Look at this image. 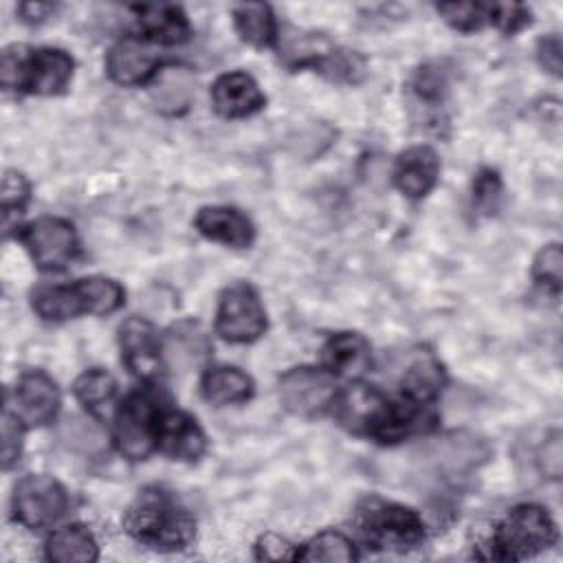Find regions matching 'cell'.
I'll return each mask as SVG.
<instances>
[{
  "mask_svg": "<svg viewBox=\"0 0 563 563\" xmlns=\"http://www.w3.org/2000/svg\"><path fill=\"white\" fill-rule=\"evenodd\" d=\"M123 523L136 541L156 550H183L196 532L191 515L161 488H143L130 504Z\"/></svg>",
  "mask_w": 563,
  "mask_h": 563,
  "instance_id": "cell-1",
  "label": "cell"
},
{
  "mask_svg": "<svg viewBox=\"0 0 563 563\" xmlns=\"http://www.w3.org/2000/svg\"><path fill=\"white\" fill-rule=\"evenodd\" d=\"M73 75V59L57 48H42L31 55L24 48L2 53L0 79L4 88H26L37 95H55L66 88Z\"/></svg>",
  "mask_w": 563,
  "mask_h": 563,
  "instance_id": "cell-2",
  "label": "cell"
},
{
  "mask_svg": "<svg viewBox=\"0 0 563 563\" xmlns=\"http://www.w3.org/2000/svg\"><path fill=\"white\" fill-rule=\"evenodd\" d=\"M363 532L380 548L409 550L424 539L422 519L405 506L369 497L358 506Z\"/></svg>",
  "mask_w": 563,
  "mask_h": 563,
  "instance_id": "cell-3",
  "label": "cell"
},
{
  "mask_svg": "<svg viewBox=\"0 0 563 563\" xmlns=\"http://www.w3.org/2000/svg\"><path fill=\"white\" fill-rule=\"evenodd\" d=\"M556 539L550 515L537 504L512 508L497 528L495 548L501 559H523L552 545Z\"/></svg>",
  "mask_w": 563,
  "mask_h": 563,
  "instance_id": "cell-4",
  "label": "cell"
},
{
  "mask_svg": "<svg viewBox=\"0 0 563 563\" xmlns=\"http://www.w3.org/2000/svg\"><path fill=\"white\" fill-rule=\"evenodd\" d=\"M64 488L48 475H26L13 490V515L26 528H44L66 510Z\"/></svg>",
  "mask_w": 563,
  "mask_h": 563,
  "instance_id": "cell-5",
  "label": "cell"
},
{
  "mask_svg": "<svg viewBox=\"0 0 563 563\" xmlns=\"http://www.w3.org/2000/svg\"><path fill=\"white\" fill-rule=\"evenodd\" d=\"M216 328L231 343H251L266 330V312L251 286L238 284L224 290Z\"/></svg>",
  "mask_w": 563,
  "mask_h": 563,
  "instance_id": "cell-6",
  "label": "cell"
},
{
  "mask_svg": "<svg viewBox=\"0 0 563 563\" xmlns=\"http://www.w3.org/2000/svg\"><path fill=\"white\" fill-rule=\"evenodd\" d=\"M156 411L154 402L145 394H132L125 398L117 413L114 438L119 451L130 460H143L156 440Z\"/></svg>",
  "mask_w": 563,
  "mask_h": 563,
  "instance_id": "cell-7",
  "label": "cell"
},
{
  "mask_svg": "<svg viewBox=\"0 0 563 563\" xmlns=\"http://www.w3.org/2000/svg\"><path fill=\"white\" fill-rule=\"evenodd\" d=\"M279 398L290 413L317 416L334 400V380L314 367H295L279 380Z\"/></svg>",
  "mask_w": 563,
  "mask_h": 563,
  "instance_id": "cell-8",
  "label": "cell"
},
{
  "mask_svg": "<svg viewBox=\"0 0 563 563\" xmlns=\"http://www.w3.org/2000/svg\"><path fill=\"white\" fill-rule=\"evenodd\" d=\"M35 264L46 271L64 268L77 253V238L73 227L59 218H40L22 233Z\"/></svg>",
  "mask_w": 563,
  "mask_h": 563,
  "instance_id": "cell-9",
  "label": "cell"
},
{
  "mask_svg": "<svg viewBox=\"0 0 563 563\" xmlns=\"http://www.w3.org/2000/svg\"><path fill=\"white\" fill-rule=\"evenodd\" d=\"M391 413L385 396L369 385H352L336 402L339 422L354 433H378Z\"/></svg>",
  "mask_w": 563,
  "mask_h": 563,
  "instance_id": "cell-10",
  "label": "cell"
},
{
  "mask_svg": "<svg viewBox=\"0 0 563 563\" xmlns=\"http://www.w3.org/2000/svg\"><path fill=\"white\" fill-rule=\"evenodd\" d=\"M490 455V446L466 431L449 433L429 446V462L444 475H466L473 468L482 466Z\"/></svg>",
  "mask_w": 563,
  "mask_h": 563,
  "instance_id": "cell-11",
  "label": "cell"
},
{
  "mask_svg": "<svg viewBox=\"0 0 563 563\" xmlns=\"http://www.w3.org/2000/svg\"><path fill=\"white\" fill-rule=\"evenodd\" d=\"M119 343L123 361L132 374L141 378H152L158 374L161 347L150 321L141 317H130L128 321H123L119 330Z\"/></svg>",
  "mask_w": 563,
  "mask_h": 563,
  "instance_id": "cell-12",
  "label": "cell"
},
{
  "mask_svg": "<svg viewBox=\"0 0 563 563\" xmlns=\"http://www.w3.org/2000/svg\"><path fill=\"white\" fill-rule=\"evenodd\" d=\"M209 350L211 345L207 332L194 321H180L172 325L163 341L165 363L178 374H187L198 367L207 358Z\"/></svg>",
  "mask_w": 563,
  "mask_h": 563,
  "instance_id": "cell-13",
  "label": "cell"
},
{
  "mask_svg": "<svg viewBox=\"0 0 563 563\" xmlns=\"http://www.w3.org/2000/svg\"><path fill=\"white\" fill-rule=\"evenodd\" d=\"M18 416L29 424H46L55 418L59 409V391L55 383L42 374H24L15 387Z\"/></svg>",
  "mask_w": 563,
  "mask_h": 563,
  "instance_id": "cell-14",
  "label": "cell"
},
{
  "mask_svg": "<svg viewBox=\"0 0 563 563\" xmlns=\"http://www.w3.org/2000/svg\"><path fill=\"white\" fill-rule=\"evenodd\" d=\"M158 64V55L145 42L125 37L108 53V75L123 86L145 81Z\"/></svg>",
  "mask_w": 563,
  "mask_h": 563,
  "instance_id": "cell-15",
  "label": "cell"
},
{
  "mask_svg": "<svg viewBox=\"0 0 563 563\" xmlns=\"http://www.w3.org/2000/svg\"><path fill=\"white\" fill-rule=\"evenodd\" d=\"M156 440L161 451L176 460H196L205 451V433L180 411H169L156 422Z\"/></svg>",
  "mask_w": 563,
  "mask_h": 563,
  "instance_id": "cell-16",
  "label": "cell"
},
{
  "mask_svg": "<svg viewBox=\"0 0 563 563\" xmlns=\"http://www.w3.org/2000/svg\"><path fill=\"white\" fill-rule=\"evenodd\" d=\"M211 99L216 110L229 119L253 114L264 106V95L246 73L222 75L211 88Z\"/></svg>",
  "mask_w": 563,
  "mask_h": 563,
  "instance_id": "cell-17",
  "label": "cell"
},
{
  "mask_svg": "<svg viewBox=\"0 0 563 563\" xmlns=\"http://www.w3.org/2000/svg\"><path fill=\"white\" fill-rule=\"evenodd\" d=\"M438 169L440 165H438L435 152L431 147L416 145L400 154L396 163L394 180L402 194H407L409 198H420L427 191H431V187L435 185Z\"/></svg>",
  "mask_w": 563,
  "mask_h": 563,
  "instance_id": "cell-18",
  "label": "cell"
},
{
  "mask_svg": "<svg viewBox=\"0 0 563 563\" xmlns=\"http://www.w3.org/2000/svg\"><path fill=\"white\" fill-rule=\"evenodd\" d=\"M196 227L202 235L224 242L235 249H244L253 242V224L238 209L205 207L196 216Z\"/></svg>",
  "mask_w": 563,
  "mask_h": 563,
  "instance_id": "cell-19",
  "label": "cell"
},
{
  "mask_svg": "<svg viewBox=\"0 0 563 563\" xmlns=\"http://www.w3.org/2000/svg\"><path fill=\"white\" fill-rule=\"evenodd\" d=\"M323 363L341 376H358L369 367V345L361 334L341 332L323 347Z\"/></svg>",
  "mask_w": 563,
  "mask_h": 563,
  "instance_id": "cell-20",
  "label": "cell"
},
{
  "mask_svg": "<svg viewBox=\"0 0 563 563\" xmlns=\"http://www.w3.org/2000/svg\"><path fill=\"white\" fill-rule=\"evenodd\" d=\"M46 556L57 563H88L97 559V543L84 526H64L51 534Z\"/></svg>",
  "mask_w": 563,
  "mask_h": 563,
  "instance_id": "cell-21",
  "label": "cell"
},
{
  "mask_svg": "<svg viewBox=\"0 0 563 563\" xmlns=\"http://www.w3.org/2000/svg\"><path fill=\"white\" fill-rule=\"evenodd\" d=\"M194 97V77L187 68H165L154 86H152V101L161 112L176 114L183 112Z\"/></svg>",
  "mask_w": 563,
  "mask_h": 563,
  "instance_id": "cell-22",
  "label": "cell"
},
{
  "mask_svg": "<svg viewBox=\"0 0 563 563\" xmlns=\"http://www.w3.org/2000/svg\"><path fill=\"white\" fill-rule=\"evenodd\" d=\"M141 26L147 35L163 44L183 42L189 35V24L185 13L174 4H150L139 9Z\"/></svg>",
  "mask_w": 563,
  "mask_h": 563,
  "instance_id": "cell-23",
  "label": "cell"
},
{
  "mask_svg": "<svg viewBox=\"0 0 563 563\" xmlns=\"http://www.w3.org/2000/svg\"><path fill=\"white\" fill-rule=\"evenodd\" d=\"M202 394L213 405L242 402L253 394L251 378L235 367H216L202 380Z\"/></svg>",
  "mask_w": 563,
  "mask_h": 563,
  "instance_id": "cell-24",
  "label": "cell"
},
{
  "mask_svg": "<svg viewBox=\"0 0 563 563\" xmlns=\"http://www.w3.org/2000/svg\"><path fill=\"white\" fill-rule=\"evenodd\" d=\"M33 310L46 321H64L86 312L77 286H42L33 292Z\"/></svg>",
  "mask_w": 563,
  "mask_h": 563,
  "instance_id": "cell-25",
  "label": "cell"
},
{
  "mask_svg": "<svg viewBox=\"0 0 563 563\" xmlns=\"http://www.w3.org/2000/svg\"><path fill=\"white\" fill-rule=\"evenodd\" d=\"M400 383H402V391L409 398L424 402L440 394L444 374H442L440 363L431 354H420L407 365Z\"/></svg>",
  "mask_w": 563,
  "mask_h": 563,
  "instance_id": "cell-26",
  "label": "cell"
},
{
  "mask_svg": "<svg viewBox=\"0 0 563 563\" xmlns=\"http://www.w3.org/2000/svg\"><path fill=\"white\" fill-rule=\"evenodd\" d=\"M57 433L66 449L81 455H99L106 449V435L101 427L84 416L64 418Z\"/></svg>",
  "mask_w": 563,
  "mask_h": 563,
  "instance_id": "cell-27",
  "label": "cell"
},
{
  "mask_svg": "<svg viewBox=\"0 0 563 563\" xmlns=\"http://www.w3.org/2000/svg\"><path fill=\"white\" fill-rule=\"evenodd\" d=\"M75 286L79 290L86 312H95V314H106L117 310L125 297L123 288L108 277H86V279H79Z\"/></svg>",
  "mask_w": 563,
  "mask_h": 563,
  "instance_id": "cell-28",
  "label": "cell"
},
{
  "mask_svg": "<svg viewBox=\"0 0 563 563\" xmlns=\"http://www.w3.org/2000/svg\"><path fill=\"white\" fill-rule=\"evenodd\" d=\"M235 15V26L240 31V35L255 46H264L273 40L275 33V22H273V13L266 4H240L233 11Z\"/></svg>",
  "mask_w": 563,
  "mask_h": 563,
  "instance_id": "cell-29",
  "label": "cell"
},
{
  "mask_svg": "<svg viewBox=\"0 0 563 563\" xmlns=\"http://www.w3.org/2000/svg\"><path fill=\"white\" fill-rule=\"evenodd\" d=\"M114 391H117V385L112 376L103 369H88L75 383V396L92 413H106L114 398Z\"/></svg>",
  "mask_w": 563,
  "mask_h": 563,
  "instance_id": "cell-30",
  "label": "cell"
},
{
  "mask_svg": "<svg viewBox=\"0 0 563 563\" xmlns=\"http://www.w3.org/2000/svg\"><path fill=\"white\" fill-rule=\"evenodd\" d=\"M303 561H354L356 552L347 537L341 532H321L314 537L303 552L297 554Z\"/></svg>",
  "mask_w": 563,
  "mask_h": 563,
  "instance_id": "cell-31",
  "label": "cell"
},
{
  "mask_svg": "<svg viewBox=\"0 0 563 563\" xmlns=\"http://www.w3.org/2000/svg\"><path fill=\"white\" fill-rule=\"evenodd\" d=\"M534 279L550 286L552 290L561 288V273H563V255L559 244H548L545 249L539 251L534 260Z\"/></svg>",
  "mask_w": 563,
  "mask_h": 563,
  "instance_id": "cell-32",
  "label": "cell"
},
{
  "mask_svg": "<svg viewBox=\"0 0 563 563\" xmlns=\"http://www.w3.org/2000/svg\"><path fill=\"white\" fill-rule=\"evenodd\" d=\"M440 13H444V18L449 20V24H453L460 31H473L482 24V20L486 18V9L482 4L475 2H460V4H440L438 7Z\"/></svg>",
  "mask_w": 563,
  "mask_h": 563,
  "instance_id": "cell-33",
  "label": "cell"
},
{
  "mask_svg": "<svg viewBox=\"0 0 563 563\" xmlns=\"http://www.w3.org/2000/svg\"><path fill=\"white\" fill-rule=\"evenodd\" d=\"M22 449V427L18 416H13L11 411H4L2 418V464L4 468H9Z\"/></svg>",
  "mask_w": 563,
  "mask_h": 563,
  "instance_id": "cell-34",
  "label": "cell"
},
{
  "mask_svg": "<svg viewBox=\"0 0 563 563\" xmlns=\"http://www.w3.org/2000/svg\"><path fill=\"white\" fill-rule=\"evenodd\" d=\"M473 191H475V205L484 213H490L497 209V202L501 196V185H499V178L495 172H482L475 180Z\"/></svg>",
  "mask_w": 563,
  "mask_h": 563,
  "instance_id": "cell-35",
  "label": "cell"
},
{
  "mask_svg": "<svg viewBox=\"0 0 563 563\" xmlns=\"http://www.w3.org/2000/svg\"><path fill=\"white\" fill-rule=\"evenodd\" d=\"M26 196H29V185L22 178V174L7 172L4 180H2V207H4V213H9L11 209H20L24 205Z\"/></svg>",
  "mask_w": 563,
  "mask_h": 563,
  "instance_id": "cell-36",
  "label": "cell"
},
{
  "mask_svg": "<svg viewBox=\"0 0 563 563\" xmlns=\"http://www.w3.org/2000/svg\"><path fill=\"white\" fill-rule=\"evenodd\" d=\"M490 18L504 31H515L528 22V13L521 4H493Z\"/></svg>",
  "mask_w": 563,
  "mask_h": 563,
  "instance_id": "cell-37",
  "label": "cell"
},
{
  "mask_svg": "<svg viewBox=\"0 0 563 563\" xmlns=\"http://www.w3.org/2000/svg\"><path fill=\"white\" fill-rule=\"evenodd\" d=\"M539 57H541V64H543L550 73L559 75V70H561V44H559L556 37H550V40H543V42H541V46H539Z\"/></svg>",
  "mask_w": 563,
  "mask_h": 563,
  "instance_id": "cell-38",
  "label": "cell"
},
{
  "mask_svg": "<svg viewBox=\"0 0 563 563\" xmlns=\"http://www.w3.org/2000/svg\"><path fill=\"white\" fill-rule=\"evenodd\" d=\"M543 471L552 477H559V473H561V440H559V435H554L550 442H545Z\"/></svg>",
  "mask_w": 563,
  "mask_h": 563,
  "instance_id": "cell-39",
  "label": "cell"
},
{
  "mask_svg": "<svg viewBox=\"0 0 563 563\" xmlns=\"http://www.w3.org/2000/svg\"><path fill=\"white\" fill-rule=\"evenodd\" d=\"M288 548H290V545H288L286 541H282V539L268 534V537H264V539L260 541V556H264V559H290V556H295V554H290Z\"/></svg>",
  "mask_w": 563,
  "mask_h": 563,
  "instance_id": "cell-40",
  "label": "cell"
},
{
  "mask_svg": "<svg viewBox=\"0 0 563 563\" xmlns=\"http://www.w3.org/2000/svg\"><path fill=\"white\" fill-rule=\"evenodd\" d=\"M51 9H53L51 4H33V2L20 4V13H22L24 20H29V22H40V20H44V15H46Z\"/></svg>",
  "mask_w": 563,
  "mask_h": 563,
  "instance_id": "cell-41",
  "label": "cell"
}]
</instances>
